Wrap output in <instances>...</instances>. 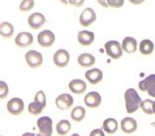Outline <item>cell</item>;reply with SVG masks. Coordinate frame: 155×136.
<instances>
[{"label": "cell", "instance_id": "23", "mask_svg": "<svg viewBox=\"0 0 155 136\" xmlns=\"http://www.w3.org/2000/svg\"><path fill=\"white\" fill-rule=\"evenodd\" d=\"M71 122L67 121V119H61V121L57 123L56 125V130H57V133L61 136H64L66 135L69 131L71 130Z\"/></svg>", "mask_w": 155, "mask_h": 136}, {"label": "cell", "instance_id": "15", "mask_svg": "<svg viewBox=\"0 0 155 136\" xmlns=\"http://www.w3.org/2000/svg\"><path fill=\"white\" fill-rule=\"evenodd\" d=\"M94 34L88 31H81L78 34V41L81 45L84 46H89L94 41Z\"/></svg>", "mask_w": 155, "mask_h": 136}, {"label": "cell", "instance_id": "35", "mask_svg": "<svg viewBox=\"0 0 155 136\" xmlns=\"http://www.w3.org/2000/svg\"><path fill=\"white\" fill-rule=\"evenodd\" d=\"M129 1L134 4V5H140V4L143 3L145 0H129Z\"/></svg>", "mask_w": 155, "mask_h": 136}, {"label": "cell", "instance_id": "28", "mask_svg": "<svg viewBox=\"0 0 155 136\" xmlns=\"http://www.w3.org/2000/svg\"><path fill=\"white\" fill-rule=\"evenodd\" d=\"M35 101L38 102L39 104H41L43 108L46 107V96L45 93H44L42 90H39L38 92H36L35 96Z\"/></svg>", "mask_w": 155, "mask_h": 136}, {"label": "cell", "instance_id": "27", "mask_svg": "<svg viewBox=\"0 0 155 136\" xmlns=\"http://www.w3.org/2000/svg\"><path fill=\"white\" fill-rule=\"evenodd\" d=\"M35 6V0H23L20 4V10L22 12L31 11Z\"/></svg>", "mask_w": 155, "mask_h": 136}, {"label": "cell", "instance_id": "1", "mask_svg": "<svg viewBox=\"0 0 155 136\" xmlns=\"http://www.w3.org/2000/svg\"><path fill=\"white\" fill-rule=\"evenodd\" d=\"M141 99L137 92L136 89L129 88L125 92V103H126V110L128 114H134L136 113L140 108Z\"/></svg>", "mask_w": 155, "mask_h": 136}, {"label": "cell", "instance_id": "9", "mask_svg": "<svg viewBox=\"0 0 155 136\" xmlns=\"http://www.w3.org/2000/svg\"><path fill=\"white\" fill-rule=\"evenodd\" d=\"M15 43L21 48H26L34 43V36L28 31H22L15 37Z\"/></svg>", "mask_w": 155, "mask_h": 136}, {"label": "cell", "instance_id": "29", "mask_svg": "<svg viewBox=\"0 0 155 136\" xmlns=\"http://www.w3.org/2000/svg\"><path fill=\"white\" fill-rule=\"evenodd\" d=\"M8 93H9V88H8V85L5 81L1 80L0 81V98L5 99L8 96Z\"/></svg>", "mask_w": 155, "mask_h": 136}, {"label": "cell", "instance_id": "6", "mask_svg": "<svg viewBox=\"0 0 155 136\" xmlns=\"http://www.w3.org/2000/svg\"><path fill=\"white\" fill-rule=\"evenodd\" d=\"M96 21V14L91 8H85L80 16V24L83 27H89Z\"/></svg>", "mask_w": 155, "mask_h": 136}, {"label": "cell", "instance_id": "8", "mask_svg": "<svg viewBox=\"0 0 155 136\" xmlns=\"http://www.w3.org/2000/svg\"><path fill=\"white\" fill-rule=\"evenodd\" d=\"M24 102L20 98H12L7 103V110L13 116H19L24 111Z\"/></svg>", "mask_w": 155, "mask_h": 136}, {"label": "cell", "instance_id": "30", "mask_svg": "<svg viewBox=\"0 0 155 136\" xmlns=\"http://www.w3.org/2000/svg\"><path fill=\"white\" fill-rule=\"evenodd\" d=\"M125 0H107V4L111 8H121L123 7Z\"/></svg>", "mask_w": 155, "mask_h": 136}, {"label": "cell", "instance_id": "11", "mask_svg": "<svg viewBox=\"0 0 155 136\" xmlns=\"http://www.w3.org/2000/svg\"><path fill=\"white\" fill-rule=\"evenodd\" d=\"M46 22V19L44 15L41 13H34L31 14L28 19V26H30L32 30H38Z\"/></svg>", "mask_w": 155, "mask_h": 136}, {"label": "cell", "instance_id": "37", "mask_svg": "<svg viewBox=\"0 0 155 136\" xmlns=\"http://www.w3.org/2000/svg\"><path fill=\"white\" fill-rule=\"evenodd\" d=\"M59 1L62 4H64V5H68L69 4V0H59Z\"/></svg>", "mask_w": 155, "mask_h": 136}, {"label": "cell", "instance_id": "13", "mask_svg": "<svg viewBox=\"0 0 155 136\" xmlns=\"http://www.w3.org/2000/svg\"><path fill=\"white\" fill-rule=\"evenodd\" d=\"M121 128H122V131L125 133H128V134L134 133V132H136L137 129V122L134 118L127 117L122 119Z\"/></svg>", "mask_w": 155, "mask_h": 136}, {"label": "cell", "instance_id": "14", "mask_svg": "<svg viewBox=\"0 0 155 136\" xmlns=\"http://www.w3.org/2000/svg\"><path fill=\"white\" fill-rule=\"evenodd\" d=\"M85 78L91 84H97L102 80L103 73L99 69H91L85 73Z\"/></svg>", "mask_w": 155, "mask_h": 136}, {"label": "cell", "instance_id": "24", "mask_svg": "<svg viewBox=\"0 0 155 136\" xmlns=\"http://www.w3.org/2000/svg\"><path fill=\"white\" fill-rule=\"evenodd\" d=\"M85 117V110L81 106H78L71 112V118L75 121H81Z\"/></svg>", "mask_w": 155, "mask_h": 136}, {"label": "cell", "instance_id": "25", "mask_svg": "<svg viewBox=\"0 0 155 136\" xmlns=\"http://www.w3.org/2000/svg\"><path fill=\"white\" fill-rule=\"evenodd\" d=\"M43 109L44 108L42 107V105L39 104L38 102H35V101L30 103V104H28V113L31 114L32 116H38V115L41 114Z\"/></svg>", "mask_w": 155, "mask_h": 136}, {"label": "cell", "instance_id": "16", "mask_svg": "<svg viewBox=\"0 0 155 136\" xmlns=\"http://www.w3.org/2000/svg\"><path fill=\"white\" fill-rule=\"evenodd\" d=\"M122 49L128 54H133L137 50V41L136 38L127 36L123 39L122 42Z\"/></svg>", "mask_w": 155, "mask_h": 136}, {"label": "cell", "instance_id": "21", "mask_svg": "<svg viewBox=\"0 0 155 136\" xmlns=\"http://www.w3.org/2000/svg\"><path fill=\"white\" fill-rule=\"evenodd\" d=\"M14 34V27L9 22H2L0 24V34L4 38H10Z\"/></svg>", "mask_w": 155, "mask_h": 136}, {"label": "cell", "instance_id": "10", "mask_svg": "<svg viewBox=\"0 0 155 136\" xmlns=\"http://www.w3.org/2000/svg\"><path fill=\"white\" fill-rule=\"evenodd\" d=\"M55 104L57 106V108L60 110H68L69 108H71L74 104V99L73 97L68 93H63L56 98Z\"/></svg>", "mask_w": 155, "mask_h": 136}, {"label": "cell", "instance_id": "2", "mask_svg": "<svg viewBox=\"0 0 155 136\" xmlns=\"http://www.w3.org/2000/svg\"><path fill=\"white\" fill-rule=\"evenodd\" d=\"M105 52L111 59L117 60L123 55V49H122V44L118 42L117 40H110L107 41L104 45Z\"/></svg>", "mask_w": 155, "mask_h": 136}, {"label": "cell", "instance_id": "26", "mask_svg": "<svg viewBox=\"0 0 155 136\" xmlns=\"http://www.w3.org/2000/svg\"><path fill=\"white\" fill-rule=\"evenodd\" d=\"M153 102L154 101L150 100V99L142 100L140 103V109L142 110V112L146 115H153V110H152Z\"/></svg>", "mask_w": 155, "mask_h": 136}, {"label": "cell", "instance_id": "34", "mask_svg": "<svg viewBox=\"0 0 155 136\" xmlns=\"http://www.w3.org/2000/svg\"><path fill=\"white\" fill-rule=\"evenodd\" d=\"M97 3L99 4L100 6H102L104 8H108V4H107V0H96Z\"/></svg>", "mask_w": 155, "mask_h": 136}, {"label": "cell", "instance_id": "17", "mask_svg": "<svg viewBox=\"0 0 155 136\" xmlns=\"http://www.w3.org/2000/svg\"><path fill=\"white\" fill-rule=\"evenodd\" d=\"M78 63L83 68H91L95 64V58L89 53H83L78 57Z\"/></svg>", "mask_w": 155, "mask_h": 136}, {"label": "cell", "instance_id": "3", "mask_svg": "<svg viewBox=\"0 0 155 136\" xmlns=\"http://www.w3.org/2000/svg\"><path fill=\"white\" fill-rule=\"evenodd\" d=\"M39 132L36 136H51L52 135V119L49 117H41L38 119Z\"/></svg>", "mask_w": 155, "mask_h": 136}, {"label": "cell", "instance_id": "12", "mask_svg": "<svg viewBox=\"0 0 155 136\" xmlns=\"http://www.w3.org/2000/svg\"><path fill=\"white\" fill-rule=\"evenodd\" d=\"M84 104L88 108H97L101 104V96L98 92L91 91L84 96Z\"/></svg>", "mask_w": 155, "mask_h": 136}, {"label": "cell", "instance_id": "32", "mask_svg": "<svg viewBox=\"0 0 155 136\" xmlns=\"http://www.w3.org/2000/svg\"><path fill=\"white\" fill-rule=\"evenodd\" d=\"M89 136H105V134L102 129L96 128V129H93L91 132L89 133Z\"/></svg>", "mask_w": 155, "mask_h": 136}, {"label": "cell", "instance_id": "18", "mask_svg": "<svg viewBox=\"0 0 155 136\" xmlns=\"http://www.w3.org/2000/svg\"><path fill=\"white\" fill-rule=\"evenodd\" d=\"M69 89L75 94H81L87 90V83L81 79H73L69 83Z\"/></svg>", "mask_w": 155, "mask_h": 136}, {"label": "cell", "instance_id": "20", "mask_svg": "<svg viewBox=\"0 0 155 136\" xmlns=\"http://www.w3.org/2000/svg\"><path fill=\"white\" fill-rule=\"evenodd\" d=\"M154 51V44L150 39H143L140 43V52L142 55H150Z\"/></svg>", "mask_w": 155, "mask_h": 136}, {"label": "cell", "instance_id": "7", "mask_svg": "<svg viewBox=\"0 0 155 136\" xmlns=\"http://www.w3.org/2000/svg\"><path fill=\"white\" fill-rule=\"evenodd\" d=\"M38 42L41 47H50L55 42V35L51 31H42L38 35Z\"/></svg>", "mask_w": 155, "mask_h": 136}, {"label": "cell", "instance_id": "31", "mask_svg": "<svg viewBox=\"0 0 155 136\" xmlns=\"http://www.w3.org/2000/svg\"><path fill=\"white\" fill-rule=\"evenodd\" d=\"M84 3V0H69V4L75 7H81Z\"/></svg>", "mask_w": 155, "mask_h": 136}, {"label": "cell", "instance_id": "36", "mask_svg": "<svg viewBox=\"0 0 155 136\" xmlns=\"http://www.w3.org/2000/svg\"><path fill=\"white\" fill-rule=\"evenodd\" d=\"M22 136H36V134L31 133V132H26V133H24Z\"/></svg>", "mask_w": 155, "mask_h": 136}, {"label": "cell", "instance_id": "38", "mask_svg": "<svg viewBox=\"0 0 155 136\" xmlns=\"http://www.w3.org/2000/svg\"><path fill=\"white\" fill-rule=\"evenodd\" d=\"M152 110H153V114L155 115V101L153 102V106H152Z\"/></svg>", "mask_w": 155, "mask_h": 136}, {"label": "cell", "instance_id": "4", "mask_svg": "<svg viewBox=\"0 0 155 136\" xmlns=\"http://www.w3.org/2000/svg\"><path fill=\"white\" fill-rule=\"evenodd\" d=\"M25 59L28 67H31V69H36L40 67L43 62L41 53L35 50H30L28 52H27L25 55Z\"/></svg>", "mask_w": 155, "mask_h": 136}, {"label": "cell", "instance_id": "33", "mask_svg": "<svg viewBox=\"0 0 155 136\" xmlns=\"http://www.w3.org/2000/svg\"><path fill=\"white\" fill-rule=\"evenodd\" d=\"M147 93H148V95L149 96H151V97H154L155 98V84H153L151 87H150L148 90H147Z\"/></svg>", "mask_w": 155, "mask_h": 136}, {"label": "cell", "instance_id": "22", "mask_svg": "<svg viewBox=\"0 0 155 136\" xmlns=\"http://www.w3.org/2000/svg\"><path fill=\"white\" fill-rule=\"evenodd\" d=\"M155 84V75H150L146 76L144 79H142L140 83H138V88L142 92H147V90Z\"/></svg>", "mask_w": 155, "mask_h": 136}, {"label": "cell", "instance_id": "40", "mask_svg": "<svg viewBox=\"0 0 155 136\" xmlns=\"http://www.w3.org/2000/svg\"><path fill=\"white\" fill-rule=\"evenodd\" d=\"M1 136H2V135H1Z\"/></svg>", "mask_w": 155, "mask_h": 136}, {"label": "cell", "instance_id": "5", "mask_svg": "<svg viewBox=\"0 0 155 136\" xmlns=\"http://www.w3.org/2000/svg\"><path fill=\"white\" fill-rule=\"evenodd\" d=\"M53 62L58 68H65L70 62V53L65 49H59L53 56Z\"/></svg>", "mask_w": 155, "mask_h": 136}, {"label": "cell", "instance_id": "39", "mask_svg": "<svg viewBox=\"0 0 155 136\" xmlns=\"http://www.w3.org/2000/svg\"><path fill=\"white\" fill-rule=\"evenodd\" d=\"M72 136H81V135H80V134H78V133H74Z\"/></svg>", "mask_w": 155, "mask_h": 136}, {"label": "cell", "instance_id": "19", "mask_svg": "<svg viewBox=\"0 0 155 136\" xmlns=\"http://www.w3.org/2000/svg\"><path fill=\"white\" fill-rule=\"evenodd\" d=\"M102 128L105 132H107L108 134H114L118 130V122L116 119L113 118H106L103 121Z\"/></svg>", "mask_w": 155, "mask_h": 136}]
</instances>
